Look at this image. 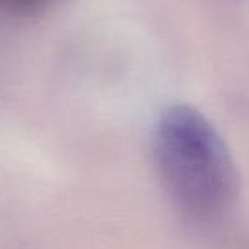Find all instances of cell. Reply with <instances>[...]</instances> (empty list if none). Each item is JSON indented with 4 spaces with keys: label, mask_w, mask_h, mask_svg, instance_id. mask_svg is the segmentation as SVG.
<instances>
[{
    "label": "cell",
    "mask_w": 249,
    "mask_h": 249,
    "mask_svg": "<svg viewBox=\"0 0 249 249\" xmlns=\"http://www.w3.org/2000/svg\"><path fill=\"white\" fill-rule=\"evenodd\" d=\"M154 159L164 190L186 217H224L239 195V174L225 140L212 121L188 104L160 113L154 128Z\"/></svg>",
    "instance_id": "1"
}]
</instances>
